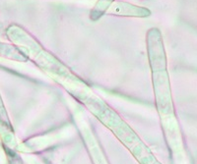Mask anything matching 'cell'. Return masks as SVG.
Wrapping results in <instances>:
<instances>
[{
	"label": "cell",
	"instance_id": "cell-1",
	"mask_svg": "<svg viewBox=\"0 0 197 164\" xmlns=\"http://www.w3.org/2000/svg\"><path fill=\"white\" fill-rule=\"evenodd\" d=\"M108 14H116L119 16H132V17H148L151 13L148 9L135 6L125 2H115L106 11Z\"/></svg>",
	"mask_w": 197,
	"mask_h": 164
}]
</instances>
